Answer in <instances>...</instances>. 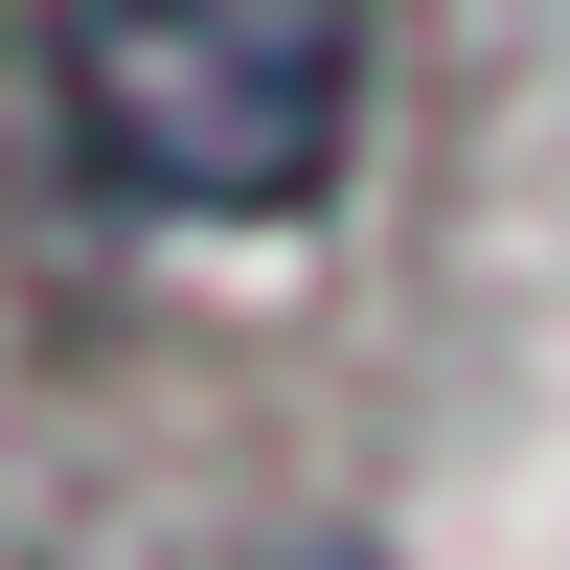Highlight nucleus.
<instances>
[{
    "label": "nucleus",
    "mask_w": 570,
    "mask_h": 570,
    "mask_svg": "<svg viewBox=\"0 0 570 570\" xmlns=\"http://www.w3.org/2000/svg\"><path fill=\"white\" fill-rule=\"evenodd\" d=\"M23 46L137 228H297L365 137V0H23Z\"/></svg>",
    "instance_id": "nucleus-1"
}]
</instances>
